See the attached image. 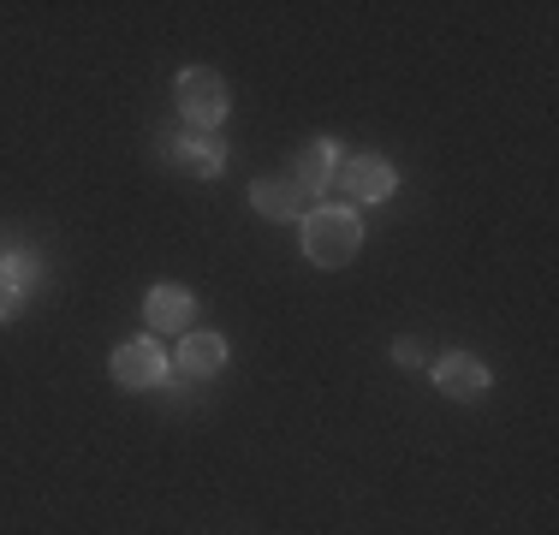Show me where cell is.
I'll return each instance as SVG.
<instances>
[{"instance_id":"cell-3","label":"cell","mask_w":559,"mask_h":535,"mask_svg":"<svg viewBox=\"0 0 559 535\" xmlns=\"http://www.w3.org/2000/svg\"><path fill=\"white\" fill-rule=\"evenodd\" d=\"M167 374H173V364H167V345L155 333H138V340L114 345V381L126 393H155Z\"/></svg>"},{"instance_id":"cell-1","label":"cell","mask_w":559,"mask_h":535,"mask_svg":"<svg viewBox=\"0 0 559 535\" xmlns=\"http://www.w3.org/2000/svg\"><path fill=\"white\" fill-rule=\"evenodd\" d=\"M364 250V221L352 209H310L304 214V257L316 268H345Z\"/></svg>"},{"instance_id":"cell-4","label":"cell","mask_w":559,"mask_h":535,"mask_svg":"<svg viewBox=\"0 0 559 535\" xmlns=\"http://www.w3.org/2000/svg\"><path fill=\"white\" fill-rule=\"evenodd\" d=\"M340 191H345V203L376 209L399 191V173L388 155H352V160H340Z\"/></svg>"},{"instance_id":"cell-10","label":"cell","mask_w":559,"mask_h":535,"mask_svg":"<svg viewBox=\"0 0 559 535\" xmlns=\"http://www.w3.org/2000/svg\"><path fill=\"white\" fill-rule=\"evenodd\" d=\"M167 364H173V374H185V381H209V374L226 369V340L221 333H185V345Z\"/></svg>"},{"instance_id":"cell-5","label":"cell","mask_w":559,"mask_h":535,"mask_svg":"<svg viewBox=\"0 0 559 535\" xmlns=\"http://www.w3.org/2000/svg\"><path fill=\"white\" fill-rule=\"evenodd\" d=\"M340 143L334 138H316V143H304L298 150V160H292V179L304 185V197L310 203H322L328 191H334V179H340Z\"/></svg>"},{"instance_id":"cell-7","label":"cell","mask_w":559,"mask_h":535,"mask_svg":"<svg viewBox=\"0 0 559 535\" xmlns=\"http://www.w3.org/2000/svg\"><path fill=\"white\" fill-rule=\"evenodd\" d=\"M36 280H43V262H36L31 250H0V321H12L24 310Z\"/></svg>"},{"instance_id":"cell-12","label":"cell","mask_w":559,"mask_h":535,"mask_svg":"<svg viewBox=\"0 0 559 535\" xmlns=\"http://www.w3.org/2000/svg\"><path fill=\"white\" fill-rule=\"evenodd\" d=\"M393 357H399V364H405V369H423V364H429V352H423V340H411V333H405V340L393 345Z\"/></svg>"},{"instance_id":"cell-8","label":"cell","mask_w":559,"mask_h":535,"mask_svg":"<svg viewBox=\"0 0 559 535\" xmlns=\"http://www.w3.org/2000/svg\"><path fill=\"white\" fill-rule=\"evenodd\" d=\"M250 209H257L262 221H304V214H310V197H304L298 179H280V173H269V179L250 185Z\"/></svg>"},{"instance_id":"cell-9","label":"cell","mask_w":559,"mask_h":535,"mask_svg":"<svg viewBox=\"0 0 559 535\" xmlns=\"http://www.w3.org/2000/svg\"><path fill=\"white\" fill-rule=\"evenodd\" d=\"M435 393L459 399V405H471V399L488 393V369L476 364L471 352H447L441 364H435Z\"/></svg>"},{"instance_id":"cell-2","label":"cell","mask_w":559,"mask_h":535,"mask_svg":"<svg viewBox=\"0 0 559 535\" xmlns=\"http://www.w3.org/2000/svg\"><path fill=\"white\" fill-rule=\"evenodd\" d=\"M226 107H233V90H226L221 72H209V66H191V72H179V114L191 119L203 138H215Z\"/></svg>"},{"instance_id":"cell-11","label":"cell","mask_w":559,"mask_h":535,"mask_svg":"<svg viewBox=\"0 0 559 535\" xmlns=\"http://www.w3.org/2000/svg\"><path fill=\"white\" fill-rule=\"evenodd\" d=\"M173 155H179V167L191 173V179H221L226 173V143L221 138H185Z\"/></svg>"},{"instance_id":"cell-6","label":"cell","mask_w":559,"mask_h":535,"mask_svg":"<svg viewBox=\"0 0 559 535\" xmlns=\"http://www.w3.org/2000/svg\"><path fill=\"white\" fill-rule=\"evenodd\" d=\"M191 316H197L191 286H173V280H162V286L143 292V321H150V333H191Z\"/></svg>"}]
</instances>
